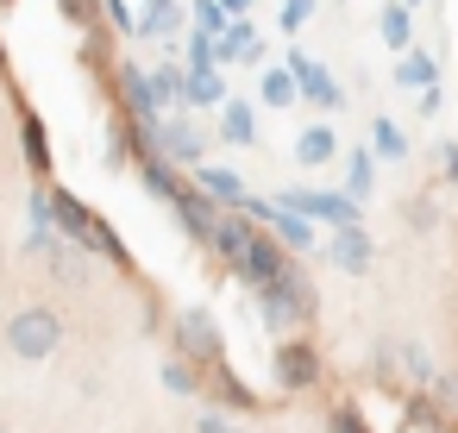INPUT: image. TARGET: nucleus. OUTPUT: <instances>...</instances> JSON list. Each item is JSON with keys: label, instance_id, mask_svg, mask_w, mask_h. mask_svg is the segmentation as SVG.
Returning <instances> with one entry per match:
<instances>
[{"label": "nucleus", "instance_id": "13", "mask_svg": "<svg viewBox=\"0 0 458 433\" xmlns=\"http://www.w3.org/2000/svg\"><path fill=\"white\" fill-rule=\"evenodd\" d=\"M264 226H270L295 258H301V251H314V220H301V214H289V208H276V201H270V220H264Z\"/></svg>", "mask_w": 458, "mask_h": 433}, {"label": "nucleus", "instance_id": "14", "mask_svg": "<svg viewBox=\"0 0 458 433\" xmlns=\"http://www.w3.org/2000/svg\"><path fill=\"white\" fill-rule=\"evenodd\" d=\"M164 389H170V395H182V402H195V395H208V370H195L189 358H176V352H170V358H164Z\"/></svg>", "mask_w": 458, "mask_h": 433}, {"label": "nucleus", "instance_id": "5", "mask_svg": "<svg viewBox=\"0 0 458 433\" xmlns=\"http://www.w3.org/2000/svg\"><path fill=\"white\" fill-rule=\"evenodd\" d=\"M170 214H176V226L189 233V245H195V251H214V233H220L226 208H220L208 189H182V195L170 201Z\"/></svg>", "mask_w": 458, "mask_h": 433}, {"label": "nucleus", "instance_id": "7", "mask_svg": "<svg viewBox=\"0 0 458 433\" xmlns=\"http://www.w3.org/2000/svg\"><path fill=\"white\" fill-rule=\"evenodd\" d=\"M208 402H214V408H220V414H245V420H251V414H264V408H270V402H264V395H258V389H251V383H245V370H239V364H233V358H226V364H214V370H208Z\"/></svg>", "mask_w": 458, "mask_h": 433}, {"label": "nucleus", "instance_id": "11", "mask_svg": "<svg viewBox=\"0 0 458 433\" xmlns=\"http://www.w3.org/2000/svg\"><path fill=\"white\" fill-rule=\"evenodd\" d=\"M45 270L57 276V289H89V276H95V270H89V251L70 245V239H51V245H45Z\"/></svg>", "mask_w": 458, "mask_h": 433}, {"label": "nucleus", "instance_id": "28", "mask_svg": "<svg viewBox=\"0 0 458 433\" xmlns=\"http://www.w3.org/2000/svg\"><path fill=\"white\" fill-rule=\"evenodd\" d=\"M408 226H414V233L439 226V208H433V201H408Z\"/></svg>", "mask_w": 458, "mask_h": 433}, {"label": "nucleus", "instance_id": "27", "mask_svg": "<svg viewBox=\"0 0 458 433\" xmlns=\"http://www.w3.org/2000/svg\"><path fill=\"white\" fill-rule=\"evenodd\" d=\"M402 82H433V57H402Z\"/></svg>", "mask_w": 458, "mask_h": 433}, {"label": "nucleus", "instance_id": "22", "mask_svg": "<svg viewBox=\"0 0 458 433\" xmlns=\"http://www.w3.org/2000/svg\"><path fill=\"white\" fill-rule=\"evenodd\" d=\"M182 101L214 107V101H220V76H214V70H189V95H182ZM220 107H226V101H220Z\"/></svg>", "mask_w": 458, "mask_h": 433}, {"label": "nucleus", "instance_id": "32", "mask_svg": "<svg viewBox=\"0 0 458 433\" xmlns=\"http://www.w3.org/2000/svg\"><path fill=\"white\" fill-rule=\"evenodd\" d=\"M358 195H370V157H364V151L352 157V201H358Z\"/></svg>", "mask_w": 458, "mask_h": 433}, {"label": "nucleus", "instance_id": "18", "mask_svg": "<svg viewBox=\"0 0 458 433\" xmlns=\"http://www.w3.org/2000/svg\"><path fill=\"white\" fill-rule=\"evenodd\" d=\"M295 76H301V95H308L314 107H339V89H333V76H327V70H314V64H301V57H295Z\"/></svg>", "mask_w": 458, "mask_h": 433}, {"label": "nucleus", "instance_id": "33", "mask_svg": "<svg viewBox=\"0 0 458 433\" xmlns=\"http://www.w3.org/2000/svg\"><path fill=\"white\" fill-rule=\"evenodd\" d=\"M439 170H445V183L458 189V145H439Z\"/></svg>", "mask_w": 458, "mask_h": 433}, {"label": "nucleus", "instance_id": "10", "mask_svg": "<svg viewBox=\"0 0 458 433\" xmlns=\"http://www.w3.org/2000/svg\"><path fill=\"white\" fill-rule=\"evenodd\" d=\"M132 170H139V183H145V189H151V195H157L164 208H170V201H176V195L189 189V183H182V170H176V164H170L164 151H139V157H132Z\"/></svg>", "mask_w": 458, "mask_h": 433}, {"label": "nucleus", "instance_id": "20", "mask_svg": "<svg viewBox=\"0 0 458 433\" xmlns=\"http://www.w3.org/2000/svg\"><path fill=\"white\" fill-rule=\"evenodd\" d=\"M377 26H383V45H389V51H408V45H414V38H408V7H402V0H389Z\"/></svg>", "mask_w": 458, "mask_h": 433}, {"label": "nucleus", "instance_id": "26", "mask_svg": "<svg viewBox=\"0 0 458 433\" xmlns=\"http://www.w3.org/2000/svg\"><path fill=\"white\" fill-rule=\"evenodd\" d=\"M251 51V26L239 20V26H226V38H220V57H245Z\"/></svg>", "mask_w": 458, "mask_h": 433}, {"label": "nucleus", "instance_id": "31", "mask_svg": "<svg viewBox=\"0 0 458 433\" xmlns=\"http://www.w3.org/2000/svg\"><path fill=\"white\" fill-rule=\"evenodd\" d=\"M64 13H70L82 32H101V26H95V0H64Z\"/></svg>", "mask_w": 458, "mask_h": 433}, {"label": "nucleus", "instance_id": "21", "mask_svg": "<svg viewBox=\"0 0 458 433\" xmlns=\"http://www.w3.org/2000/svg\"><path fill=\"white\" fill-rule=\"evenodd\" d=\"M370 139H377V157H389V164H395V157H408V132H402L395 120H377V126H370Z\"/></svg>", "mask_w": 458, "mask_h": 433}, {"label": "nucleus", "instance_id": "29", "mask_svg": "<svg viewBox=\"0 0 458 433\" xmlns=\"http://www.w3.org/2000/svg\"><path fill=\"white\" fill-rule=\"evenodd\" d=\"M195 427H201V433H251V427H239V420H226L220 408H208V414H201Z\"/></svg>", "mask_w": 458, "mask_h": 433}, {"label": "nucleus", "instance_id": "4", "mask_svg": "<svg viewBox=\"0 0 458 433\" xmlns=\"http://www.w3.org/2000/svg\"><path fill=\"white\" fill-rule=\"evenodd\" d=\"M170 352L189 358L195 370H214V364H226V333L208 308H176L170 314Z\"/></svg>", "mask_w": 458, "mask_h": 433}, {"label": "nucleus", "instance_id": "2", "mask_svg": "<svg viewBox=\"0 0 458 433\" xmlns=\"http://www.w3.org/2000/svg\"><path fill=\"white\" fill-rule=\"evenodd\" d=\"M64 339H70V327H64V314H57L51 301H26V308L7 314V327H0V345H7L20 364H45V358H57Z\"/></svg>", "mask_w": 458, "mask_h": 433}, {"label": "nucleus", "instance_id": "19", "mask_svg": "<svg viewBox=\"0 0 458 433\" xmlns=\"http://www.w3.org/2000/svg\"><path fill=\"white\" fill-rule=\"evenodd\" d=\"M327 433H377V427H370L364 408L345 395V402H327Z\"/></svg>", "mask_w": 458, "mask_h": 433}, {"label": "nucleus", "instance_id": "1", "mask_svg": "<svg viewBox=\"0 0 458 433\" xmlns=\"http://www.w3.org/2000/svg\"><path fill=\"white\" fill-rule=\"evenodd\" d=\"M251 295H258V314H264V327H270L276 339H289V333H314L320 289H314V276H308L295 258L283 264L276 283H264V289H251Z\"/></svg>", "mask_w": 458, "mask_h": 433}, {"label": "nucleus", "instance_id": "25", "mask_svg": "<svg viewBox=\"0 0 458 433\" xmlns=\"http://www.w3.org/2000/svg\"><path fill=\"white\" fill-rule=\"evenodd\" d=\"M151 95H157V107H164V101H182V95H189V76H182V70H157V76H151Z\"/></svg>", "mask_w": 458, "mask_h": 433}, {"label": "nucleus", "instance_id": "35", "mask_svg": "<svg viewBox=\"0 0 458 433\" xmlns=\"http://www.w3.org/2000/svg\"><path fill=\"white\" fill-rule=\"evenodd\" d=\"M0 76H7V45H0Z\"/></svg>", "mask_w": 458, "mask_h": 433}, {"label": "nucleus", "instance_id": "24", "mask_svg": "<svg viewBox=\"0 0 458 433\" xmlns=\"http://www.w3.org/2000/svg\"><path fill=\"white\" fill-rule=\"evenodd\" d=\"M295 95H301V89H295V70H270V76H264V101H270V107H289Z\"/></svg>", "mask_w": 458, "mask_h": 433}, {"label": "nucleus", "instance_id": "6", "mask_svg": "<svg viewBox=\"0 0 458 433\" xmlns=\"http://www.w3.org/2000/svg\"><path fill=\"white\" fill-rule=\"evenodd\" d=\"M258 233H264V220H258V214L226 208V220H220V233H214V264L239 276V270H245V258H251V245H258Z\"/></svg>", "mask_w": 458, "mask_h": 433}, {"label": "nucleus", "instance_id": "34", "mask_svg": "<svg viewBox=\"0 0 458 433\" xmlns=\"http://www.w3.org/2000/svg\"><path fill=\"white\" fill-rule=\"evenodd\" d=\"M195 20H201V26L214 32V26H220V7H214V0H195Z\"/></svg>", "mask_w": 458, "mask_h": 433}, {"label": "nucleus", "instance_id": "9", "mask_svg": "<svg viewBox=\"0 0 458 433\" xmlns=\"http://www.w3.org/2000/svg\"><path fill=\"white\" fill-rule=\"evenodd\" d=\"M20 157H26V170H32V176H45V183H51V126H45L26 101H20Z\"/></svg>", "mask_w": 458, "mask_h": 433}, {"label": "nucleus", "instance_id": "36", "mask_svg": "<svg viewBox=\"0 0 458 433\" xmlns=\"http://www.w3.org/2000/svg\"><path fill=\"white\" fill-rule=\"evenodd\" d=\"M0 433H13V427H7V420H0Z\"/></svg>", "mask_w": 458, "mask_h": 433}, {"label": "nucleus", "instance_id": "37", "mask_svg": "<svg viewBox=\"0 0 458 433\" xmlns=\"http://www.w3.org/2000/svg\"><path fill=\"white\" fill-rule=\"evenodd\" d=\"M0 7H13V0H0Z\"/></svg>", "mask_w": 458, "mask_h": 433}, {"label": "nucleus", "instance_id": "23", "mask_svg": "<svg viewBox=\"0 0 458 433\" xmlns=\"http://www.w3.org/2000/svg\"><path fill=\"white\" fill-rule=\"evenodd\" d=\"M427 395L439 402V414H445V420H458V370H439V377L427 383Z\"/></svg>", "mask_w": 458, "mask_h": 433}, {"label": "nucleus", "instance_id": "8", "mask_svg": "<svg viewBox=\"0 0 458 433\" xmlns=\"http://www.w3.org/2000/svg\"><path fill=\"white\" fill-rule=\"evenodd\" d=\"M276 208H289V214H301V220H327L333 233H339V226H358V201L327 195V189H289V195H276Z\"/></svg>", "mask_w": 458, "mask_h": 433}, {"label": "nucleus", "instance_id": "12", "mask_svg": "<svg viewBox=\"0 0 458 433\" xmlns=\"http://www.w3.org/2000/svg\"><path fill=\"white\" fill-rule=\"evenodd\" d=\"M333 264H339L345 276H364V270L377 264L370 233H364V226H339V233H333Z\"/></svg>", "mask_w": 458, "mask_h": 433}, {"label": "nucleus", "instance_id": "15", "mask_svg": "<svg viewBox=\"0 0 458 433\" xmlns=\"http://www.w3.org/2000/svg\"><path fill=\"white\" fill-rule=\"evenodd\" d=\"M333 151H339V132H333V126H308V132L295 139V164H301V170H320Z\"/></svg>", "mask_w": 458, "mask_h": 433}, {"label": "nucleus", "instance_id": "3", "mask_svg": "<svg viewBox=\"0 0 458 433\" xmlns=\"http://www.w3.org/2000/svg\"><path fill=\"white\" fill-rule=\"evenodd\" d=\"M270 377H276L283 395H314V389L327 383V352H320V339H314V333H289V339H276V352H270Z\"/></svg>", "mask_w": 458, "mask_h": 433}, {"label": "nucleus", "instance_id": "17", "mask_svg": "<svg viewBox=\"0 0 458 433\" xmlns=\"http://www.w3.org/2000/svg\"><path fill=\"white\" fill-rule=\"evenodd\" d=\"M195 183H201L220 208H245V183H239L233 170H195Z\"/></svg>", "mask_w": 458, "mask_h": 433}, {"label": "nucleus", "instance_id": "30", "mask_svg": "<svg viewBox=\"0 0 458 433\" xmlns=\"http://www.w3.org/2000/svg\"><path fill=\"white\" fill-rule=\"evenodd\" d=\"M308 13H314V0H283V32L308 26Z\"/></svg>", "mask_w": 458, "mask_h": 433}, {"label": "nucleus", "instance_id": "16", "mask_svg": "<svg viewBox=\"0 0 458 433\" xmlns=\"http://www.w3.org/2000/svg\"><path fill=\"white\" fill-rule=\"evenodd\" d=\"M220 139H226V145H258V114H251L245 101H226V107H220Z\"/></svg>", "mask_w": 458, "mask_h": 433}]
</instances>
